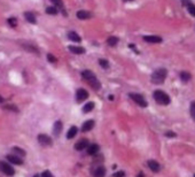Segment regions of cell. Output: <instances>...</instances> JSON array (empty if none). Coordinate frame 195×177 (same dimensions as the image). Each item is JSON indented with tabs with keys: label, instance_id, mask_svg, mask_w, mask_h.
<instances>
[{
	"label": "cell",
	"instance_id": "cell-17",
	"mask_svg": "<svg viewBox=\"0 0 195 177\" xmlns=\"http://www.w3.org/2000/svg\"><path fill=\"white\" fill-rule=\"evenodd\" d=\"M69 51L74 54H83L85 53L84 47H80V46H69Z\"/></svg>",
	"mask_w": 195,
	"mask_h": 177
},
{
	"label": "cell",
	"instance_id": "cell-28",
	"mask_svg": "<svg viewBox=\"0 0 195 177\" xmlns=\"http://www.w3.org/2000/svg\"><path fill=\"white\" fill-rule=\"evenodd\" d=\"M13 151L15 152V154L16 155H26V151L24 150H21V148H19V147H13Z\"/></svg>",
	"mask_w": 195,
	"mask_h": 177
},
{
	"label": "cell",
	"instance_id": "cell-31",
	"mask_svg": "<svg viewBox=\"0 0 195 177\" xmlns=\"http://www.w3.org/2000/svg\"><path fill=\"white\" fill-rule=\"evenodd\" d=\"M190 114H192L193 118H195V101L190 104Z\"/></svg>",
	"mask_w": 195,
	"mask_h": 177
},
{
	"label": "cell",
	"instance_id": "cell-29",
	"mask_svg": "<svg viewBox=\"0 0 195 177\" xmlns=\"http://www.w3.org/2000/svg\"><path fill=\"white\" fill-rule=\"evenodd\" d=\"M51 1H52L56 7H58V8H63V2H62V0H51Z\"/></svg>",
	"mask_w": 195,
	"mask_h": 177
},
{
	"label": "cell",
	"instance_id": "cell-26",
	"mask_svg": "<svg viewBox=\"0 0 195 177\" xmlns=\"http://www.w3.org/2000/svg\"><path fill=\"white\" fill-rule=\"evenodd\" d=\"M46 13L50 14V15H56L58 14V8H55V7H47L46 8Z\"/></svg>",
	"mask_w": 195,
	"mask_h": 177
},
{
	"label": "cell",
	"instance_id": "cell-30",
	"mask_svg": "<svg viewBox=\"0 0 195 177\" xmlns=\"http://www.w3.org/2000/svg\"><path fill=\"white\" fill-rule=\"evenodd\" d=\"M41 177H54V176H53V174L50 170H45L41 172Z\"/></svg>",
	"mask_w": 195,
	"mask_h": 177
},
{
	"label": "cell",
	"instance_id": "cell-32",
	"mask_svg": "<svg viewBox=\"0 0 195 177\" xmlns=\"http://www.w3.org/2000/svg\"><path fill=\"white\" fill-rule=\"evenodd\" d=\"M47 59H48L50 62H52V63H55V62H56V58H55L54 55H52V54H48V55H47Z\"/></svg>",
	"mask_w": 195,
	"mask_h": 177
},
{
	"label": "cell",
	"instance_id": "cell-22",
	"mask_svg": "<svg viewBox=\"0 0 195 177\" xmlns=\"http://www.w3.org/2000/svg\"><path fill=\"white\" fill-rule=\"evenodd\" d=\"M180 78H182V82H188L189 79L192 78V76H190V74L187 72H180Z\"/></svg>",
	"mask_w": 195,
	"mask_h": 177
},
{
	"label": "cell",
	"instance_id": "cell-27",
	"mask_svg": "<svg viewBox=\"0 0 195 177\" xmlns=\"http://www.w3.org/2000/svg\"><path fill=\"white\" fill-rule=\"evenodd\" d=\"M99 63H100V66L102 67V68H104V69H108V68H109V62H108L107 60H104V59L99 60Z\"/></svg>",
	"mask_w": 195,
	"mask_h": 177
},
{
	"label": "cell",
	"instance_id": "cell-24",
	"mask_svg": "<svg viewBox=\"0 0 195 177\" xmlns=\"http://www.w3.org/2000/svg\"><path fill=\"white\" fill-rule=\"evenodd\" d=\"M23 47L26 48V50H28V51H30V52H33V53H37L38 54L39 53V51H38V48L37 47H34V46H32V45H28V44H23Z\"/></svg>",
	"mask_w": 195,
	"mask_h": 177
},
{
	"label": "cell",
	"instance_id": "cell-5",
	"mask_svg": "<svg viewBox=\"0 0 195 177\" xmlns=\"http://www.w3.org/2000/svg\"><path fill=\"white\" fill-rule=\"evenodd\" d=\"M130 98L136 102V105H139L140 107H147V101L145 100L141 94H138V93H131Z\"/></svg>",
	"mask_w": 195,
	"mask_h": 177
},
{
	"label": "cell",
	"instance_id": "cell-12",
	"mask_svg": "<svg viewBox=\"0 0 195 177\" xmlns=\"http://www.w3.org/2000/svg\"><path fill=\"white\" fill-rule=\"evenodd\" d=\"M77 17L79 20H87V19H91L92 14L90 12H87V11H78Z\"/></svg>",
	"mask_w": 195,
	"mask_h": 177
},
{
	"label": "cell",
	"instance_id": "cell-40",
	"mask_svg": "<svg viewBox=\"0 0 195 177\" xmlns=\"http://www.w3.org/2000/svg\"><path fill=\"white\" fill-rule=\"evenodd\" d=\"M194 177H195V175H194Z\"/></svg>",
	"mask_w": 195,
	"mask_h": 177
},
{
	"label": "cell",
	"instance_id": "cell-8",
	"mask_svg": "<svg viewBox=\"0 0 195 177\" xmlns=\"http://www.w3.org/2000/svg\"><path fill=\"white\" fill-rule=\"evenodd\" d=\"M7 159H8L9 162H12V163H14V164H19V166H21V164L23 163V160H22L19 155H16V154H15V155H14V154H9V155H7Z\"/></svg>",
	"mask_w": 195,
	"mask_h": 177
},
{
	"label": "cell",
	"instance_id": "cell-37",
	"mask_svg": "<svg viewBox=\"0 0 195 177\" xmlns=\"http://www.w3.org/2000/svg\"><path fill=\"white\" fill-rule=\"evenodd\" d=\"M2 101H4V99L1 98V97H0V102H2Z\"/></svg>",
	"mask_w": 195,
	"mask_h": 177
},
{
	"label": "cell",
	"instance_id": "cell-14",
	"mask_svg": "<svg viewBox=\"0 0 195 177\" xmlns=\"http://www.w3.org/2000/svg\"><path fill=\"white\" fill-rule=\"evenodd\" d=\"M93 176L94 177H104L106 176V169H104V167H102V166L98 167L97 169L93 171Z\"/></svg>",
	"mask_w": 195,
	"mask_h": 177
},
{
	"label": "cell",
	"instance_id": "cell-39",
	"mask_svg": "<svg viewBox=\"0 0 195 177\" xmlns=\"http://www.w3.org/2000/svg\"><path fill=\"white\" fill-rule=\"evenodd\" d=\"M34 177H39V176H38V175H34Z\"/></svg>",
	"mask_w": 195,
	"mask_h": 177
},
{
	"label": "cell",
	"instance_id": "cell-4",
	"mask_svg": "<svg viewBox=\"0 0 195 177\" xmlns=\"http://www.w3.org/2000/svg\"><path fill=\"white\" fill-rule=\"evenodd\" d=\"M0 170L2 171L4 174H6L7 176H13L15 174V170H14L13 167L10 164L6 163L5 161H0Z\"/></svg>",
	"mask_w": 195,
	"mask_h": 177
},
{
	"label": "cell",
	"instance_id": "cell-35",
	"mask_svg": "<svg viewBox=\"0 0 195 177\" xmlns=\"http://www.w3.org/2000/svg\"><path fill=\"white\" fill-rule=\"evenodd\" d=\"M123 176H124L123 171H118V172H115V174H114V177H123Z\"/></svg>",
	"mask_w": 195,
	"mask_h": 177
},
{
	"label": "cell",
	"instance_id": "cell-6",
	"mask_svg": "<svg viewBox=\"0 0 195 177\" xmlns=\"http://www.w3.org/2000/svg\"><path fill=\"white\" fill-rule=\"evenodd\" d=\"M87 98H88L87 91L84 90V89H78L77 92H76V99H77L78 102H82V101L86 100Z\"/></svg>",
	"mask_w": 195,
	"mask_h": 177
},
{
	"label": "cell",
	"instance_id": "cell-9",
	"mask_svg": "<svg viewBox=\"0 0 195 177\" xmlns=\"http://www.w3.org/2000/svg\"><path fill=\"white\" fill-rule=\"evenodd\" d=\"M87 147H88V140L87 139H80L77 144L75 145V148L77 151H83L84 148H87Z\"/></svg>",
	"mask_w": 195,
	"mask_h": 177
},
{
	"label": "cell",
	"instance_id": "cell-16",
	"mask_svg": "<svg viewBox=\"0 0 195 177\" xmlns=\"http://www.w3.org/2000/svg\"><path fill=\"white\" fill-rule=\"evenodd\" d=\"M147 164H148V167L152 169V171H154V172H157V171L160 170V163L154 161V160H149L147 162Z\"/></svg>",
	"mask_w": 195,
	"mask_h": 177
},
{
	"label": "cell",
	"instance_id": "cell-25",
	"mask_svg": "<svg viewBox=\"0 0 195 177\" xmlns=\"http://www.w3.org/2000/svg\"><path fill=\"white\" fill-rule=\"evenodd\" d=\"M93 108H94V104H93V102H87V104L83 107V111H84V113H90Z\"/></svg>",
	"mask_w": 195,
	"mask_h": 177
},
{
	"label": "cell",
	"instance_id": "cell-20",
	"mask_svg": "<svg viewBox=\"0 0 195 177\" xmlns=\"http://www.w3.org/2000/svg\"><path fill=\"white\" fill-rule=\"evenodd\" d=\"M24 17L26 19V21L28 22H30V23H36V16L33 15V13H31V12H26L24 13Z\"/></svg>",
	"mask_w": 195,
	"mask_h": 177
},
{
	"label": "cell",
	"instance_id": "cell-1",
	"mask_svg": "<svg viewBox=\"0 0 195 177\" xmlns=\"http://www.w3.org/2000/svg\"><path fill=\"white\" fill-rule=\"evenodd\" d=\"M82 76L91 85V87L93 90H99L100 89V82L98 81L97 76L91 70H84V72H82Z\"/></svg>",
	"mask_w": 195,
	"mask_h": 177
},
{
	"label": "cell",
	"instance_id": "cell-38",
	"mask_svg": "<svg viewBox=\"0 0 195 177\" xmlns=\"http://www.w3.org/2000/svg\"><path fill=\"white\" fill-rule=\"evenodd\" d=\"M123 1H126V2H129V1H133V0H123Z\"/></svg>",
	"mask_w": 195,
	"mask_h": 177
},
{
	"label": "cell",
	"instance_id": "cell-7",
	"mask_svg": "<svg viewBox=\"0 0 195 177\" xmlns=\"http://www.w3.org/2000/svg\"><path fill=\"white\" fill-rule=\"evenodd\" d=\"M38 142L41 145H45V146H50L53 144L52 138L48 137L47 135H39L38 136Z\"/></svg>",
	"mask_w": 195,
	"mask_h": 177
},
{
	"label": "cell",
	"instance_id": "cell-34",
	"mask_svg": "<svg viewBox=\"0 0 195 177\" xmlns=\"http://www.w3.org/2000/svg\"><path fill=\"white\" fill-rule=\"evenodd\" d=\"M5 108H7V109H10V111H17L19 109L15 107V106H6Z\"/></svg>",
	"mask_w": 195,
	"mask_h": 177
},
{
	"label": "cell",
	"instance_id": "cell-10",
	"mask_svg": "<svg viewBox=\"0 0 195 177\" xmlns=\"http://www.w3.org/2000/svg\"><path fill=\"white\" fill-rule=\"evenodd\" d=\"M182 4L187 7V11L192 16H195V5L190 2V0H182Z\"/></svg>",
	"mask_w": 195,
	"mask_h": 177
},
{
	"label": "cell",
	"instance_id": "cell-33",
	"mask_svg": "<svg viewBox=\"0 0 195 177\" xmlns=\"http://www.w3.org/2000/svg\"><path fill=\"white\" fill-rule=\"evenodd\" d=\"M8 23H9L12 26H16V19H14V17L9 19V20H8Z\"/></svg>",
	"mask_w": 195,
	"mask_h": 177
},
{
	"label": "cell",
	"instance_id": "cell-11",
	"mask_svg": "<svg viewBox=\"0 0 195 177\" xmlns=\"http://www.w3.org/2000/svg\"><path fill=\"white\" fill-rule=\"evenodd\" d=\"M143 40L147 41V43H152V44H157V43L162 41V38L158 37V36H145Z\"/></svg>",
	"mask_w": 195,
	"mask_h": 177
},
{
	"label": "cell",
	"instance_id": "cell-18",
	"mask_svg": "<svg viewBox=\"0 0 195 177\" xmlns=\"http://www.w3.org/2000/svg\"><path fill=\"white\" fill-rule=\"evenodd\" d=\"M68 38L71 40V41H76V43H80V40H82L80 39V37H79L75 31H70V32H68Z\"/></svg>",
	"mask_w": 195,
	"mask_h": 177
},
{
	"label": "cell",
	"instance_id": "cell-13",
	"mask_svg": "<svg viewBox=\"0 0 195 177\" xmlns=\"http://www.w3.org/2000/svg\"><path fill=\"white\" fill-rule=\"evenodd\" d=\"M93 127H94V121H92V120H90V121H86V122H84V123H83V125H82V131H83V132L90 131Z\"/></svg>",
	"mask_w": 195,
	"mask_h": 177
},
{
	"label": "cell",
	"instance_id": "cell-15",
	"mask_svg": "<svg viewBox=\"0 0 195 177\" xmlns=\"http://www.w3.org/2000/svg\"><path fill=\"white\" fill-rule=\"evenodd\" d=\"M99 145L98 144H92V145H88V147H87V153L90 154V155H95L98 152H99Z\"/></svg>",
	"mask_w": 195,
	"mask_h": 177
},
{
	"label": "cell",
	"instance_id": "cell-3",
	"mask_svg": "<svg viewBox=\"0 0 195 177\" xmlns=\"http://www.w3.org/2000/svg\"><path fill=\"white\" fill-rule=\"evenodd\" d=\"M154 99H155V101L157 104H160V105H169L170 104V97L165 93V92H163L162 90H156L154 92Z\"/></svg>",
	"mask_w": 195,
	"mask_h": 177
},
{
	"label": "cell",
	"instance_id": "cell-19",
	"mask_svg": "<svg viewBox=\"0 0 195 177\" xmlns=\"http://www.w3.org/2000/svg\"><path fill=\"white\" fill-rule=\"evenodd\" d=\"M61 131H62V123H61V121H56V122H55V124H54L53 132H54V135L58 136V135L61 133Z\"/></svg>",
	"mask_w": 195,
	"mask_h": 177
},
{
	"label": "cell",
	"instance_id": "cell-23",
	"mask_svg": "<svg viewBox=\"0 0 195 177\" xmlns=\"http://www.w3.org/2000/svg\"><path fill=\"white\" fill-rule=\"evenodd\" d=\"M107 43H108V45L109 46H116L118 44V38L117 37H109L108 39H107Z\"/></svg>",
	"mask_w": 195,
	"mask_h": 177
},
{
	"label": "cell",
	"instance_id": "cell-36",
	"mask_svg": "<svg viewBox=\"0 0 195 177\" xmlns=\"http://www.w3.org/2000/svg\"><path fill=\"white\" fill-rule=\"evenodd\" d=\"M165 136H166V137H170V138H173V137H176V133H173V132H166V133H165Z\"/></svg>",
	"mask_w": 195,
	"mask_h": 177
},
{
	"label": "cell",
	"instance_id": "cell-2",
	"mask_svg": "<svg viewBox=\"0 0 195 177\" xmlns=\"http://www.w3.org/2000/svg\"><path fill=\"white\" fill-rule=\"evenodd\" d=\"M166 75H168L166 69L160 68V69H157V70H155V72H153V75H152V82L154 84H162L163 82L165 81V78H166Z\"/></svg>",
	"mask_w": 195,
	"mask_h": 177
},
{
	"label": "cell",
	"instance_id": "cell-21",
	"mask_svg": "<svg viewBox=\"0 0 195 177\" xmlns=\"http://www.w3.org/2000/svg\"><path fill=\"white\" fill-rule=\"evenodd\" d=\"M77 131H78L77 127H71V128L69 129L68 133H67V138H68V139H72V138L77 135Z\"/></svg>",
	"mask_w": 195,
	"mask_h": 177
}]
</instances>
